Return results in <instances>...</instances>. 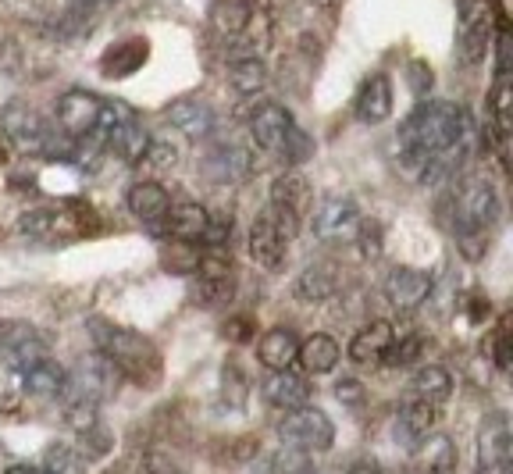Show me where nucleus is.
I'll return each mask as SVG.
<instances>
[{
    "label": "nucleus",
    "mask_w": 513,
    "mask_h": 474,
    "mask_svg": "<svg viewBox=\"0 0 513 474\" xmlns=\"http://www.w3.org/2000/svg\"><path fill=\"white\" fill-rule=\"evenodd\" d=\"M353 243H360V250H364V257H378L382 254V236H378V225H371V221H360V232Z\"/></svg>",
    "instance_id": "4c0bfd02"
},
{
    "label": "nucleus",
    "mask_w": 513,
    "mask_h": 474,
    "mask_svg": "<svg viewBox=\"0 0 513 474\" xmlns=\"http://www.w3.org/2000/svg\"><path fill=\"white\" fill-rule=\"evenodd\" d=\"M335 396H339L346 407H360V403H364V385L353 382V378H342V382L335 385Z\"/></svg>",
    "instance_id": "ea45409f"
},
{
    "label": "nucleus",
    "mask_w": 513,
    "mask_h": 474,
    "mask_svg": "<svg viewBox=\"0 0 513 474\" xmlns=\"http://www.w3.org/2000/svg\"><path fill=\"white\" fill-rule=\"evenodd\" d=\"M90 336L97 343V350L125 378H132L136 385H147V389H154L161 382V353H157V346L143 332H132V328L114 325L107 318H90Z\"/></svg>",
    "instance_id": "f03ea898"
},
{
    "label": "nucleus",
    "mask_w": 513,
    "mask_h": 474,
    "mask_svg": "<svg viewBox=\"0 0 513 474\" xmlns=\"http://www.w3.org/2000/svg\"><path fill=\"white\" fill-rule=\"evenodd\" d=\"M236 296V271H232V257L221 254V246H214L211 254L200 257L196 264V300L207 307H221Z\"/></svg>",
    "instance_id": "6e6552de"
},
{
    "label": "nucleus",
    "mask_w": 513,
    "mask_h": 474,
    "mask_svg": "<svg viewBox=\"0 0 513 474\" xmlns=\"http://www.w3.org/2000/svg\"><path fill=\"white\" fill-rule=\"evenodd\" d=\"M22 385H25V393L36 396V400H57V396L65 393L68 371L61 368V364H54V360L43 357L40 364L22 371Z\"/></svg>",
    "instance_id": "4be33fe9"
},
{
    "label": "nucleus",
    "mask_w": 513,
    "mask_h": 474,
    "mask_svg": "<svg viewBox=\"0 0 513 474\" xmlns=\"http://www.w3.org/2000/svg\"><path fill=\"white\" fill-rule=\"evenodd\" d=\"M435 425V403L428 400H410L407 407L399 410V421H396V439H403V446L417 450V442L424 435L432 432Z\"/></svg>",
    "instance_id": "b1692460"
},
{
    "label": "nucleus",
    "mask_w": 513,
    "mask_h": 474,
    "mask_svg": "<svg viewBox=\"0 0 513 474\" xmlns=\"http://www.w3.org/2000/svg\"><path fill=\"white\" fill-rule=\"evenodd\" d=\"M296 360L303 364L307 375H328V371H335V364H339V343H335L332 336H325V332H318V336H310L307 343H300Z\"/></svg>",
    "instance_id": "a878e982"
},
{
    "label": "nucleus",
    "mask_w": 513,
    "mask_h": 474,
    "mask_svg": "<svg viewBox=\"0 0 513 474\" xmlns=\"http://www.w3.org/2000/svg\"><path fill=\"white\" fill-rule=\"evenodd\" d=\"M278 439L296 453H325L335 442V425L325 410L303 403L296 410H285V417L278 421Z\"/></svg>",
    "instance_id": "20e7f679"
},
{
    "label": "nucleus",
    "mask_w": 513,
    "mask_h": 474,
    "mask_svg": "<svg viewBox=\"0 0 513 474\" xmlns=\"http://www.w3.org/2000/svg\"><path fill=\"white\" fill-rule=\"evenodd\" d=\"M207 221H211V214L204 211L200 204H179L171 207V218H168V229L171 239H186V243H200V236H204Z\"/></svg>",
    "instance_id": "cd10ccee"
},
{
    "label": "nucleus",
    "mask_w": 513,
    "mask_h": 474,
    "mask_svg": "<svg viewBox=\"0 0 513 474\" xmlns=\"http://www.w3.org/2000/svg\"><path fill=\"white\" fill-rule=\"evenodd\" d=\"M4 157H8V154H4V143H0V164H4Z\"/></svg>",
    "instance_id": "a18cd8bd"
},
{
    "label": "nucleus",
    "mask_w": 513,
    "mask_h": 474,
    "mask_svg": "<svg viewBox=\"0 0 513 474\" xmlns=\"http://www.w3.org/2000/svg\"><path fill=\"white\" fill-rule=\"evenodd\" d=\"M485 314H489V300H481L478 296V300L471 303V321H485Z\"/></svg>",
    "instance_id": "c03bdc74"
},
{
    "label": "nucleus",
    "mask_w": 513,
    "mask_h": 474,
    "mask_svg": "<svg viewBox=\"0 0 513 474\" xmlns=\"http://www.w3.org/2000/svg\"><path fill=\"white\" fill-rule=\"evenodd\" d=\"M410 393L417 396V400H428V403H446L449 393H453V378H449L446 368H439V364H428V368H421L414 375V382H410Z\"/></svg>",
    "instance_id": "c85d7f7f"
},
{
    "label": "nucleus",
    "mask_w": 513,
    "mask_h": 474,
    "mask_svg": "<svg viewBox=\"0 0 513 474\" xmlns=\"http://www.w3.org/2000/svg\"><path fill=\"white\" fill-rule=\"evenodd\" d=\"M129 211L136 214L139 221H150V225L168 218V211H171L168 189H164L161 182H136V186L129 189Z\"/></svg>",
    "instance_id": "5701e85b"
},
{
    "label": "nucleus",
    "mask_w": 513,
    "mask_h": 474,
    "mask_svg": "<svg viewBox=\"0 0 513 474\" xmlns=\"http://www.w3.org/2000/svg\"><path fill=\"white\" fill-rule=\"evenodd\" d=\"M293 115L278 104H264L261 111H253V122H250V132H253V143L268 154H282L285 139L293 132Z\"/></svg>",
    "instance_id": "ddd939ff"
},
{
    "label": "nucleus",
    "mask_w": 513,
    "mask_h": 474,
    "mask_svg": "<svg viewBox=\"0 0 513 474\" xmlns=\"http://www.w3.org/2000/svg\"><path fill=\"white\" fill-rule=\"evenodd\" d=\"M164 268L175 271V275H193L196 264H200V254H196V243H186V239H171V250H164Z\"/></svg>",
    "instance_id": "2f4dec72"
},
{
    "label": "nucleus",
    "mask_w": 513,
    "mask_h": 474,
    "mask_svg": "<svg viewBox=\"0 0 513 474\" xmlns=\"http://www.w3.org/2000/svg\"><path fill=\"white\" fill-rule=\"evenodd\" d=\"M175 161H179L175 147L150 139V147H147V154H143V161H139V168H147V172H164V168H175Z\"/></svg>",
    "instance_id": "f704fd0d"
},
{
    "label": "nucleus",
    "mask_w": 513,
    "mask_h": 474,
    "mask_svg": "<svg viewBox=\"0 0 513 474\" xmlns=\"http://www.w3.org/2000/svg\"><path fill=\"white\" fill-rule=\"evenodd\" d=\"M90 453L82 450H72V446H50L47 450V464H43V471H86V464H90Z\"/></svg>",
    "instance_id": "473e14b6"
},
{
    "label": "nucleus",
    "mask_w": 513,
    "mask_h": 474,
    "mask_svg": "<svg viewBox=\"0 0 513 474\" xmlns=\"http://www.w3.org/2000/svg\"><path fill=\"white\" fill-rule=\"evenodd\" d=\"M0 357H4L8 368H15L22 375V371H29L33 364H40L47 357V343L25 321H0Z\"/></svg>",
    "instance_id": "1a4fd4ad"
},
{
    "label": "nucleus",
    "mask_w": 513,
    "mask_h": 474,
    "mask_svg": "<svg viewBox=\"0 0 513 474\" xmlns=\"http://www.w3.org/2000/svg\"><path fill=\"white\" fill-rule=\"evenodd\" d=\"M72 4L79 11H100V8H107V4H114V0H72Z\"/></svg>",
    "instance_id": "37998d69"
},
{
    "label": "nucleus",
    "mask_w": 513,
    "mask_h": 474,
    "mask_svg": "<svg viewBox=\"0 0 513 474\" xmlns=\"http://www.w3.org/2000/svg\"><path fill=\"white\" fill-rule=\"evenodd\" d=\"M296 353H300V339H296V332H289V328H271V332L261 336V343H257V357H261V364L271 371L293 368Z\"/></svg>",
    "instance_id": "412c9836"
},
{
    "label": "nucleus",
    "mask_w": 513,
    "mask_h": 474,
    "mask_svg": "<svg viewBox=\"0 0 513 474\" xmlns=\"http://www.w3.org/2000/svg\"><path fill=\"white\" fill-rule=\"evenodd\" d=\"M417 450H421V460H424L428 471H439V474L456 471V460L460 457H456V446H453L449 435H442V432L424 435V439L417 442Z\"/></svg>",
    "instance_id": "c756f323"
},
{
    "label": "nucleus",
    "mask_w": 513,
    "mask_h": 474,
    "mask_svg": "<svg viewBox=\"0 0 513 474\" xmlns=\"http://www.w3.org/2000/svg\"><path fill=\"white\" fill-rule=\"evenodd\" d=\"M314 4H328V0H314Z\"/></svg>",
    "instance_id": "49530a36"
},
{
    "label": "nucleus",
    "mask_w": 513,
    "mask_h": 474,
    "mask_svg": "<svg viewBox=\"0 0 513 474\" xmlns=\"http://www.w3.org/2000/svg\"><path fill=\"white\" fill-rule=\"evenodd\" d=\"M339 293V275L328 264H310L300 271V278L293 282V296L300 303H325Z\"/></svg>",
    "instance_id": "aec40b11"
},
{
    "label": "nucleus",
    "mask_w": 513,
    "mask_h": 474,
    "mask_svg": "<svg viewBox=\"0 0 513 474\" xmlns=\"http://www.w3.org/2000/svg\"><path fill=\"white\" fill-rule=\"evenodd\" d=\"M243 400H246L243 375H239V368H225V403H232V407H243Z\"/></svg>",
    "instance_id": "58836bf2"
},
{
    "label": "nucleus",
    "mask_w": 513,
    "mask_h": 474,
    "mask_svg": "<svg viewBox=\"0 0 513 474\" xmlns=\"http://www.w3.org/2000/svg\"><path fill=\"white\" fill-rule=\"evenodd\" d=\"M432 68L424 65V61H410V86H414V93H428L432 90Z\"/></svg>",
    "instance_id": "a19ab883"
},
{
    "label": "nucleus",
    "mask_w": 513,
    "mask_h": 474,
    "mask_svg": "<svg viewBox=\"0 0 513 474\" xmlns=\"http://www.w3.org/2000/svg\"><path fill=\"white\" fill-rule=\"evenodd\" d=\"M0 125H4L11 143L18 150H25V154L54 157V147H65V143H54V132L47 129V122L29 104H8L4 115H0Z\"/></svg>",
    "instance_id": "423d86ee"
},
{
    "label": "nucleus",
    "mask_w": 513,
    "mask_h": 474,
    "mask_svg": "<svg viewBox=\"0 0 513 474\" xmlns=\"http://www.w3.org/2000/svg\"><path fill=\"white\" fill-rule=\"evenodd\" d=\"M204 172L211 175L214 182H246L253 172V157H250V150L236 147V143L214 147L204 161Z\"/></svg>",
    "instance_id": "f3484780"
},
{
    "label": "nucleus",
    "mask_w": 513,
    "mask_h": 474,
    "mask_svg": "<svg viewBox=\"0 0 513 474\" xmlns=\"http://www.w3.org/2000/svg\"><path fill=\"white\" fill-rule=\"evenodd\" d=\"M496 364L499 368H510V321H499V332H496Z\"/></svg>",
    "instance_id": "79ce46f5"
},
{
    "label": "nucleus",
    "mask_w": 513,
    "mask_h": 474,
    "mask_svg": "<svg viewBox=\"0 0 513 474\" xmlns=\"http://www.w3.org/2000/svg\"><path fill=\"white\" fill-rule=\"evenodd\" d=\"M360 232V211L350 197H332L314 214V239L321 243H353Z\"/></svg>",
    "instance_id": "9b49d317"
},
{
    "label": "nucleus",
    "mask_w": 513,
    "mask_h": 474,
    "mask_svg": "<svg viewBox=\"0 0 513 474\" xmlns=\"http://www.w3.org/2000/svg\"><path fill=\"white\" fill-rule=\"evenodd\" d=\"M264 400L275 410H296L303 403H310V382L293 375L289 368H282L275 375H268V382H264Z\"/></svg>",
    "instance_id": "6ab92c4d"
},
{
    "label": "nucleus",
    "mask_w": 513,
    "mask_h": 474,
    "mask_svg": "<svg viewBox=\"0 0 513 474\" xmlns=\"http://www.w3.org/2000/svg\"><path fill=\"white\" fill-rule=\"evenodd\" d=\"M228 239H232V218H218V221H207L204 236H200V243L207 246V250H214V246H225Z\"/></svg>",
    "instance_id": "e433bc0d"
},
{
    "label": "nucleus",
    "mask_w": 513,
    "mask_h": 474,
    "mask_svg": "<svg viewBox=\"0 0 513 474\" xmlns=\"http://www.w3.org/2000/svg\"><path fill=\"white\" fill-rule=\"evenodd\" d=\"M496 218H499V197L496 189H492V182L478 179V175L460 182V189H456L453 197L456 236L464 239V243L467 239H485L492 225H496Z\"/></svg>",
    "instance_id": "7ed1b4c3"
},
{
    "label": "nucleus",
    "mask_w": 513,
    "mask_h": 474,
    "mask_svg": "<svg viewBox=\"0 0 513 474\" xmlns=\"http://www.w3.org/2000/svg\"><path fill=\"white\" fill-rule=\"evenodd\" d=\"M168 122L189 139H207L214 132V107L200 97H182L168 107Z\"/></svg>",
    "instance_id": "4468645a"
},
{
    "label": "nucleus",
    "mask_w": 513,
    "mask_h": 474,
    "mask_svg": "<svg viewBox=\"0 0 513 474\" xmlns=\"http://www.w3.org/2000/svg\"><path fill=\"white\" fill-rule=\"evenodd\" d=\"M271 207L293 214L296 221L307 218V211L314 207V193H310V182L300 172H285L271 182Z\"/></svg>",
    "instance_id": "2eb2a0df"
},
{
    "label": "nucleus",
    "mask_w": 513,
    "mask_h": 474,
    "mask_svg": "<svg viewBox=\"0 0 513 474\" xmlns=\"http://www.w3.org/2000/svg\"><path fill=\"white\" fill-rule=\"evenodd\" d=\"M396 150L403 172L417 182H435L456 172L471 154V118L449 100L414 107L396 132Z\"/></svg>",
    "instance_id": "f257e3e1"
},
{
    "label": "nucleus",
    "mask_w": 513,
    "mask_h": 474,
    "mask_svg": "<svg viewBox=\"0 0 513 474\" xmlns=\"http://www.w3.org/2000/svg\"><path fill=\"white\" fill-rule=\"evenodd\" d=\"M100 111H104V100L97 93L68 90L57 97V122L72 139H90L97 132Z\"/></svg>",
    "instance_id": "9d476101"
},
{
    "label": "nucleus",
    "mask_w": 513,
    "mask_h": 474,
    "mask_svg": "<svg viewBox=\"0 0 513 474\" xmlns=\"http://www.w3.org/2000/svg\"><path fill=\"white\" fill-rule=\"evenodd\" d=\"M385 296L396 311H417L432 296V278L417 268H392V275L385 278Z\"/></svg>",
    "instance_id": "f8f14e48"
},
{
    "label": "nucleus",
    "mask_w": 513,
    "mask_h": 474,
    "mask_svg": "<svg viewBox=\"0 0 513 474\" xmlns=\"http://www.w3.org/2000/svg\"><path fill=\"white\" fill-rule=\"evenodd\" d=\"M478 467L492 474L513 471V432H510V417L492 410L485 421H481L478 432Z\"/></svg>",
    "instance_id": "0eeeda50"
},
{
    "label": "nucleus",
    "mask_w": 513,
    "mask_h": 474,
    "mask_svg": "<svg viewBox=\"0 0 513 474\" xmlns=\"http://www.w3.org/2000/svg\"><path fill=\"white\" fill-rule=\"evenodd\" d=\"M282 154L289 157L293 164H300V161H307L310 154H314V147H310V139H307V132H300L293 125V132H289V139H285V147H282Z\"/></svg>",
    "instance_id": "c9c22d12"
},
{
    "label": "nucleus",
    "mask_w": 513,
    "mask_h": 474,
    "mask_svg": "<svg viewBox=\"0 0 513 474\" xmlns=\"http://www.w3.org/2000/svg\"><path fill=\"white\" fill-rule=\"evenodd\" d=\"M421 357V339L417 336H407V339H392L389 346H385L382 360L389 364V368H407V364H414V360Z\"/></svg>",
    "instance_id": "72a5a7b5"
},
{
    "label": "nucleus",
    "mask_w": 513,
    "mask_h": 474,
    "mask_svg": "<svg viewBox=\"0 0 513 474\" xmlns=\"http://www.w3.org/2000/svg\"><path fill=\"white\" fill-rule=\"evenodd\" d=\"M147 58H150V43L143 36H132V40H122L104 50L100 72H104V79H125V75L139 72V68L147 65Z\"/></svg>",
    "instance_id": "dca6fc26"
},
{
    "label": "nucleus",
    "mask_w": 513,
    "mask_h": 474,
    "mask_svg": "<svg viewBox=\"0 0 513 474\" xmlns=\"http://www.w3.org/2000/svg\"><path fill=\"white\" fill-rule=\"evenodd\" d=\"M296 229H300V221H296L293 214L278 211V207L261 211L250 229V257L261 264V268L278 271L285 261V250H289V239L296 236Z\"/></svg>",
    "instance_id": "39448f33"
},
{
    "label": "nucleus",
    "mask_w": 513,
    "mask_h": 474,
    "mask_svg": "<svg viewBox=\"0 0 513 474\" xmlns=\"http://www.w3.org/2000/svg\"><path fill=\"white\" fill-rule=\"evenodd\" d=\"M253 18V8L246 0H218L211 11V29L221 36V40L236 43L243 36V29L250 25Z\"/></svg>",
    "instance_id": "393cba45"
},
{
    "label": "nucleus",
    "mask_w": 513,
    "mask_h": 474,
    "mask_svg": "<svg viewBox=\"0 0 513 474\" xmlns=\"http://www.w3.org/2000/svg\"><path fill=\"white\" fill-rule=\"evenodd\" d=\"M392 115V82L389 75H371L357 93V118L364 125H382Z\"/></svg>",
    "instance_id": "a211bd4d"
},
{
    "label": "nucleus",
    "mask_w": 513,
    "mask_h": 474,
    "mask_svg": "<svg viewBox=\"0 0 513 474\" xmlns=\"http://www.w3.org/2000/svg\"><path fill=\"white\" fill-rule=\"evenodd\" d=\"M264 79H268V72H264L261 54H243V58H236V65L228 68V82H232V86H236L243 97L261 93Z\"/></svg>",
    "instance_id": "7c9ffc66"
},
{
    "label": "nucleus",
    "mask_w": 513,
    "mask_h": 474,
    "mask_svg": "<svg viewBox=\"0 0 513 474\" xmlns=\"http://www.w3.org/2000/svg\"><path fill=\"white\" fill-rule=\"evenodd\" d=\"M392 343V325L389 321H371V325L364 328V332H357L350 343V360H357V364H375V360H382L385 346Z\"/></svg>",
    "instance_id": "bb28decb"
}]
</instances>
